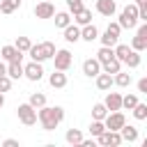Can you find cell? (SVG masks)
<instances>
[{
	"mask_svg": "<svg viewBox=\"0 0 147 147\" xmlns=\"http://www.w3.org/2000/svg\"><path fill=\"white\" fill-rule=\"evenodd\" d=\"M37 119L44 126V131H55L60 122L64 119V108L62 106H41L37 108Z\"/></svg>",
	"mask_w": 147,
	"mask_h": 147,
	"instance_id": "obj_1",
	"label": "cell"
},
{
	"mask_svg": "<svg viewBox=\"0 0 147 147\" xmlns=\"http://www.w3.org/2000/svg\"><path fill=\"white\" fill-rule=\"evenodd\" d=\"M117 23H119L122 30H133V28L138 25V7H136V5H126V7L122 9Z\"/></svg>",
	"mask_w": 147,
	"mask_h": 147,
	"instance_id": "obj_2",
	"label": "cell"
},
{
	"mask_svg": "<svg viewBox=\"0 0 147 147\" xmlns=\"http://www.w3.org/2000/svg\"><path fill=\"white\" fill-rule=\"evenodd\" d=\"M138 30H136V37L131 39V48L133 51H138V53H142L145 48H147V21H142L140 25H136Z\"/></svg>",
	"mask_w": 147,
	"mask_h": 147,
	"instance_id": "obj_3",
	"label": "cell"
},
{
	"mask_svg": "<svg viewBox=\"0 0 147 147\" xmlns=\"http://www.w3.org/2000/svg\"><path fill=\"white\" fill-rule=\"evenodd\" d=\"M16 110H18V122L21 124H25V126H34L37 124V110L30 103H21Z\"/></svg>",
	"mask_w": 147,
	"mask_h": 147,
	"instance_id": "obj_4",
	"label": "cell"
},
{
	"mask_svg": "<svg viewBox=\"0 0 147 147\" xmlns=\"http://www.w3.org/2000/svg\"><path fill=\"white\" fill-rule=\"evenodd\" d=\"M119 32H122L119 23H110V25L106 28V32L99 37V39H101V46H115V44L119 41Z\"/></svg>",
	"mask_w": 147,
	"mask_h": 147,
	"instance_id": "obj_5",
	"label": "cell"
},
{
	"mask_svg": "<svg viewBox=\"0 0 147 147\" xmlns=\"http://www.w3.org/2000/svg\"><path fill=\"white\" fill-rule=\"evenodd\" d=\"M71 62H74V55H71L67 48L55 51V55H53V64H55L57 71H67V69L71 67Z\"/></svg>",
	"mask_w": 147,
	"mask_h": 147,
	"instance_id": "obj_6",
	"label": "cell"
},
{
	"mask_svg": "<svg viewBox=\"0 0 147 147\" xmlns=\"http://www.w3.org/2000/svg\"><path fill=\"white\" fill-rule=\"evenodd\" d=\"M124 122H126V117H124L119 110H113V113H108V115L103 117V126H106L108 131H119V129L124 126Z\"/></svg>",
	"mask_w": 147,
	"mask_h": 147,
	"instance_id": "obj_7",
	"label": "cell"
},
{
	"mask_svg": "<svg viewBox=\"0 0 147 147\" xmlns=\"http://www.w3.org/2000/svg\"><path fill=\"white\" fill-rule=\"evenodd\" d=\"M23 76L28 78V80H32V83H39L41 78H44V67H41V62H30V64H25L23 67Z\"/></svg>",
	"mask_w": 147,
	"mask_h": 147,
	"instance_id": "obj_8",
	"label": "cell"
},
{
	"mask_svg": "<svg viewBox=\"0 0 147 147\" xmlns=\"http://www.w3.org/2000/svg\"><path fill=\"white\" fill-rule=\"evenodd\" d=\"M96 142L99 145H103V147H117V145H122V136H119V131H103V133H99L96 136Z\"/></svg>",
	"mask_w": 147,
	"mask_h": 147,
	"instance_id": "obj_9",
	"label": "cell"
},
{
	"mask_svg": "<svg viewBox=\"0 0 147 147\" xmlns=\"http://www.w3.org/2000/svg\"><path fill=\"white\" fill-rule=\"evenodd\" d=\"M55 14V5L51 0H41L39 5H34V16L37 18H53Z\"/></svg>",
	"mask_w": 147,
	"mask_h": 147,
	"instance_id": "obj_10",
	"label": "cell"
},
{
	"mask_svg": "<svg viewBox=\"0 0 147 147\" xmlns=\"http://www.w3.org/2000/svg\"><path fill=\"white\" fill-rule=\"evenodd\" d=\"M0 60H5V62H23V53L16 46H2L0 48Z\"/></svg>",
	"mask_w": 147,
	"mask_h": 147,
	"instance_id": "obj_11",
	"label": "cell"
},
{
	"mask_svg": "<svg viewBox=\"0 0 147 147\" xmlns=\"http://www.w3.org/2000/svg\"><path fill=\"white\" fill-rule=\"evenodd\" d=\"M103 106L108 108V113L122 110V94H119V92H108L106 99H103Z\"/></svg>",
	"mask_w": 147,
	"mask_h": 147,
	"instance_id": "obj_12",
	"label": "cell"
},
{
	"mask_svg": "<svg viewBox=\"0 0 147 147\" xmlns=\"http://www.w3.org/2000/svg\"><path fill=\"white\" fill-rule=\"evenodd\" d=\"M99 71H101V62H99L96 57H87V60L83 62V74H85L87 78H94Z\"/></svg>",
	"mask_w": 147,
	"mask_h": 147,
	"instance_id": "obj_13",
	"label": "cell"
},
{
	"mask_svg": "<svg viewBox=\"0 0 147 147\" xmlns=\"http://www.w3.org/2000/svg\"><path fill=\"white\" fill-rule=\"evenodd\" d=\"M80 39L83 41H94V39H99V28L94 25V23H87V25H80Z\"/></svg>",
	"mask_w": 147,
	"mask_h": 147,
	"instance_id": "obj_14",
	"label": "cell"
},
{
	"mask_svg": "<svg viewBox=\"0 0 147 147\" xmlns=\"http://www.w3.org/2000/svg\"><path fill=\"white\" fill-rule=\"evenodd\" d=\"M96 11L101 16H108L110 18L117 11V5H115V0H96Z\"/></svg>",
	"mask_w": 147,
	"mask_h": 147,
	"instance_id": "obj_15",
	"label": "cell"
},
{
	"mask_svg": "<svg viewBox=\"0 0 147 147\" xmlns=\"http://www.w3.org/2000/svg\"><path fill=\"white\" fill-rule=\"evenodd\" d=\"M119 136H122V142H136L138 140V129L133 124H126L124 122V126L119 129Z\"/></svg>",
	"mask_w": 147,
	"mask_h": 147,
	"instance_id": "obj_16",
	"label": "cell"
},
{
	"mask_svg": "<svg viewBox=\"0 0 147 147\" xmlns=\"http://www.w3.org/2000/svg\"><path fill=\"white\" fill-rule=\"evenodd\" d=\"M64 30V39L69 41V44H76V41H80V25H76V23H69L67 28H62Z\"/></svg>",
	"mask_w": 147,
	"mask_h": 147,
	"instance_id": "obj_17",
	"label": "cell"
},
{
	"mask_svg": "<svg viewBox=\"0 0 147 147\" xmlns=\"http://www.w3.org/2000/svg\"><path fill=\"white\" fill-rule=\"evenodd\" d=\"M48 83H51V87H55V90H62V87H67V74L55 69V71L48 76Z\"/></svg>",
	"mask_w": 147,
	"mask_h": 147,
	"instance_id": "obj_18",
	"label": "cell"
},
{
	"mask_svg": "<svg viewBox=\"0 0 147 147\" xmlns=\"http://www.w3.org/2000/svg\"><path fill=\"white\" fill-rule=\"evenodd\" d=\"M94 78H96V87H99L101 92H108V90L113 87V76H110V74H106V71H99Z\"/></svg>",
	"mask_w": 147,
	"mask_h": 147,
	"instance_id": "obj_19",
	"label": "cell"
},
{
	"mask_svg": "<svg viewBox=\"0 0 147 147\" xmlns=\"http://www.w3.org/2000/svg\"><path fill=\"white\" fill-rule=\"evenodd\" d=\"M133 83V78H131V74L129 71H117V74H113V85H119V87H129Z\"/></svg>",
	"mask_w": 147,
	"mask_h": 147,
	"instance_id": "obj_20",
	"label": "cell"
},
{
	"mask_svg": "<svg viewBox=\"0 0 147 147\" xmlns=\"http://www.w3.org/2000/svg\"><path fill=\"white\" fill-rule=\"evenodd\" d=\"M7 76L11 80L23 78V62H7Z\"/></svg>",
	"mask_w": 147,
	"mask_h": 147,
	"instance_id": "obj_21",
	"label": "cell"
},
{
	"mask_svg": "<svg viewBox=\"0 0 147 147\" xmlns=\"http://www.w3.org/2000/svg\"><path fill=\"white\" fill-rule=\"evenodd\" d=\"M74 23H76V25H87V23H92V11H90L87 7H83L80 11L74 14Z\"/></svg>",
	"mask_w": 147,
	"mask_h": 147,
	"instance_id": "obj_22",
	"label": "cell"
},
{
	"mask_svg": "<svg viewBox=\"0 0 147 147\" xmlns=\"http://www.w3.org/2000/svg\"><path fill=\"white\" fill-rule=\"evenodd\" d=\"M23 0H0V11L2 14H14L18 7H21Z\"/></svg>",
	"mask_w": 147,
	"mask_h": 147,
	"instance_id": "obj_23",
	"label": "cell"
},
{
	"mask_svg": "<svg viewBox=\"0 0 147 147\" xmlns=\"http://www.w3.org/2000/svg\"><path fill=\"white\" fill-rule=\"evenodd\" d=\"M122 64H126L129 69H138V67H140V53L131 48V51H129V55H126V60H124Z\"/></svg>",
	"mask_w": 147,
	"mask_h": 147,
	"instance_id": "obj_24",
	"label": "cell"
},
{
	"mask_svg": "<svg viewBox=\"0 0 147 147\" xmlns=\"http://www.w3.org/2000/svg\"><path fill=\"white\" fill-rule=\"evenodd\" d=\"M119 69H122V62H119L117 57H113V60H108V62H103V64H101V71H106V74H110V76H113V74H117Z\"/></svg>",
	"mask_w": 147,
	"mask_h": 147,
	"instance_id": "obj_25",
	"label": "cell"
},
{
	"mask_svg": "<svg viewBox=\"0 0 147 147\" xmlns=\"http://www.w3.org/2000/svg\"><path fill=\"white\" fill-rule=\"evenodd\" d=\"M53 18H55V25H57V28H67V25L71 23V14H69V11H55Z\"/></svg>",
	"mask_w": 147,
	"mask_h": 147,
	"instance_id": "obj_26",
	"label": "cell"
},
{
	"mask_svg": "<svg viewBox=\"0 0 147 147\" xmlns=\"http://www.w3.org/2000/svg\"><path fill=\"white\" fill-rule=\"evenodd\" d=\"M115 57V51H113V46H101L99 48V53H96V60L103 64V62H108V60H113Z\"/></svg>",
	"mask_w": 147,
	"mask_h": 147,
	"instance_id": "obj_27",
	"label": "cell"
},
{
	"mask_svg": "<svg viewBox=\"0 0 147 147\" xmlns=\"http://www.w3.org/2000/svg\"><path fill=\"white\" fill-rule=\"evenodd\" d=\"M64 140H67L69 145H80V140H83V133H80L78 129H67V133H64Z\"/></svg>",
	"mask_w": 147,
	"mask_h": 147,
	"instance_id": "obj_28",
	"label": "cell"
},
{
	"mask_svg": "<svg viewBox=\"0 0 147 147\" xmlns=\"http://www.w3.org/2000/svg\"><path fill=\"white\" fill-rule=\"evenodd\" d=\"M28 103L37 110V108H41V106H46V94H41V92H34V94H30V99H28Z\"/></svg>",
	"mask_w": 147,
	"mask_h": 147,
	"instance_id": "obj_29",
	"label": "cell"
},
{
	"mask_svg": "<svg viewBox=\"0 0 147 147\" xmlns=\"http://www.w3.org/2000/svg\"><path fill=\"white\" fill-rule=\"evenodd\" d=\"M39 46H41V55H44V60H51V57L55 55V51H57L53 41H41Z\"/></svg>",
	"mask_w": 147,
	"mask_h": 147,
	"instance_id": "obj_30",
	"label": "cell"
},
{
	"mask_svg": "<svg viewBox=\"0 0 147 147\" xmlns=\"http://www.w3.org/2000/svg\"><path fill=\"white\" fill-rule=\"evenodd\" d=\"M131 110H133V117H136V119H140V122L147 119V103H140V101H138Z\"/></svg>",
	"mask_w": 147,
	"mask_h": 147,
	"instance_id": "obj_31",
	"label": "cell"
},
{
	"mask_svg": "<svg viewBox=\"0 0 147 147\" xmlns=\"http://www.w3.org/2000/svg\"><path fill=\"white\" fill-rule=\"evenodd\" d=\"M106 115H108V108L103 103H94L92 106V119H103Z\"/></svg>",
	"mask_w": 147,
	"mask_h": 147,
	"instance_id": "obj_32",
	"label": "cell"
},
{
	"mask_svg": "<svg viewBox=\"0 0 147 147\" xmlns=\"http://www.w3.org/2000/svg\"><path fill=\"white\" fill-rule=\"evenodd\" d=\"M14 46L21 51V53H28V48L32 46V41L28 39V37H16V41H14Z\"/></svg>",
	"mask_w": 147,
	"mask_h": 147,
	"instance_id": "obj_33",
	"label": "cell"
},
{
	"mask_svg": "<svg viewBox=\"0 0 147 147\" xmlns=\"http://www.w3.org/2000/svg\"><path fill=\"white\" fill-rule=\"evenodd\" d=\"M106 131V126H103V119H92V124H90V133L96 138L99 133H103Z\"/></svg>",
	"mask_w": 147,
	"mask_h": 147,
	"instance_id": "obj_34",
	"label": "cell"
},
{
	"mask_svg": "<svg viewBox=\"0 0 147 147\" xmlns=\"http://www.w3.org/2000/svg\"><path fill=\"white\" fill-rule=\"evenodd\" d=\"M133 5L138 7V21H147V0H136Z\"/></svg>",
	"mask_w": 147,
	"mask_h": 147,
	"instance_id": "obj_35",
	"label": "cell"
},
{
	"mask_svg": "<svg viewBox=\"0 0 147 147\" xmlns=\"http://www.w3.org/2000/svg\"><path fill=\"white\" fill-rule=\"evenodd\" d=\"M136 103H138V96H136V94H126V96H122V108L131 110Z\"/></svg>",
	"mask_w": 147,
	"mask_h": 147,
	"instance_id": "obj_36",
	"label": "cell"
},
{
	"mask_svg": "<svg viewBox=\"0 0 147 147\" xmlns=\"http://www.w3.org/2000/svg\"><path fill=\"white\" fill-rule=\"evenodd\" d=\"M11 90V78L5 74V76H0V92L5 94V92H9Z\"/></svg>",
	"mask_w": 147,
	"mask_h": 147,
	"instance_id": "obj_37",
	"label": "cell"
},
{
	"mask_svg": "<svg viewBox=\"0 0 147 147\" xmlns=\"http://www.w3.org/2000/svg\"><path fill=\"white\" fill-rule=\"evenodd\" d=\"M67 7H69L71 14H76V11H80L85 5H83V0H67Z\"/></svg>",
	"mask_w": 147,
	"mask_h": 147,
	"instance_id": "obj_38",
	"label": "cell"
},
{
	"mask_svg": "<svg viewBox=\"0 0 147 147\" xmlns=\"http://www.w3.org/2000/svg\"><path fill=\"white\" fill-rule=\"evenodd\" d=\"M138 92L147 94V78H140V80H138Z\"/></svg>",
	"mask_w": 147,
	"mask_h": 147,
	"instance_id": "obj_39",
	"label": "cell"
},
{
	"mask_svg": "<svg viewBox=\"0 0 147 147\" xmlns=\"http://www.w3.org/2000/svg\"><path fill=\"white\" fill-rule=\"evenodd\" d=\"M2 145H5V147H18V140H14V138H7Z\"/></svg>",
	"mask_w": 147,
	"mask_h": 147,
	"instance_id": "obj_40",
	"label": "cell"
},
{
	"mask_svg": "<svg viewBox=\"0 0 147 147\" xmlns=\"http://www.w3.org/2000/svg\"><path fill=\"white\" fill-rule=\"evenodd\" d=\"M80 145H83V147H94V140H85V138H83Z\"/></svg>",
	"mask_w": 147,
	"mask_h": 147,
	"instance_id": "obj_41",
	"label": "cell"
},
{
	"mask_svg": "<svg viewBox=\"0 0 147 147\" xmlns=\"http://www.w3.org/2000/svg\"><path fill=\"white\" fill-rule=\"evenodd\" d=\"M5 74H7V64L0 60V76H5Z\"/></svg>",
	"mask_w": 147,
	"mask_h": 147,
	"instance_id": "obj_42",
	"label": "cell"
},
{
	"mask_svg": "<svg viewBox=\"0 0 147 147\" xmlns=\"http://www.w3.org/2000/svg\"><path fill=\"white\" fill-rule=\"evenodd\" d=\"M2 106H5V94L0 92V108H2Z\"/></svg>",
	"mask_w": 147,
	"mask_h": 147,
	"instance_id": "obj_43",
	"label": "cell"
},
{
	"mask_svg": "<svg viewBox=\"0 0 147 147\" xmlns=\"http://www.w3.org/2000/svg\"><path fill=\"white\" fill-rule=\"evenodd\" d=\"M51 2H53V0H51Z\"/></svg>",
	"mask_w": 147,
	"mask_h": 147,
	"instance_id": "obj_44",
	"label": "cell"
}]
</instances>
